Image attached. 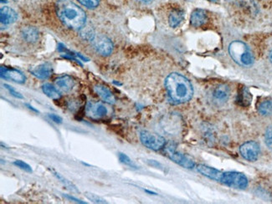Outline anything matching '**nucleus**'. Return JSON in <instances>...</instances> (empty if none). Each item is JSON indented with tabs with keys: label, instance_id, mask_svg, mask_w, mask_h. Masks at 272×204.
Segmentation results:
<instances>
[{
	"label": "nucleus",
	"instance_id": "f257e3e1",
	"mask_svg": "<svg viewBox=\"0 0 272 204\" xmlns=\"http://www.w3.org/2000/svg\"><path fill=\"white\" fill-rule=\"evenodd\" d=\"M56 11L63 24L73 29H81L86 24V13L70 0H59Z\"/></svg>",
	"mask_w": 272,
	"mask_h": 204
},
{
	"label": "nucleus",
	"instance_id": "f03ea898",
	"mask_svg": "<svg viewBox=\"0 0 272 204\" xmlns=\"http://www.w3.org/2000/svg\"><path fill=\"white\" fill-rule=\"evenodd\" d=\"M165 87L169 97L175 103H185L193 95V86L186 77L172 73L165 79Z\"/></svg>",
	"mask_w": 272,
	"mask_h": 204
},
{
	"label": "nucleus",
	"instance_id": "7ed1b4c3",
	"mask_svg": "<svg viewBox=\"0 0 272 204\" xmlns=\"http://www.w3.org/2000/svg\"><path fill=\"white\" fill-rule=\"evenodd\" d=\"M229 54L234 61L241 66H251L255 61L251 49L241 41H234L229 45Z\"/></svg>",
	"mask_w": 272,
	"mask_h": 204
},
{
	"label": "nucleus",
	"instance_id": "20e7f679",
	"mask_svg": "<svg viewBox=\"0 0 272 204\" xmlns=\"http://www.w3.org/2000/svg\"><path fill=\"white\" fill-rule=\"evenodd\" d=\"M220 183L237 189H245L248 186V179L243 173L237 172L223 173Z\"/></svg>",
	"mask_w": 272,
	"mask_h": 204
},
{
	"label": "nucleus",
	"instance_id": "39448f33",
	"mask_svg": "<svg viewBox=\"0 0 272 204\" xmlns=\"http://www.w3.org/2000/svg\"><path fill=\"white\" fill-rule=\"evenodd\" d=\"M140 140L145 147L154 150V151L160 150L165 145V139L164 137L160 135L147 132V131L141 132Z\"/></svg>",
	"mask_w": 272,
	"mask_h": 204
},
{
	"label": "nucleus",
	"instance_id": "423d86ee",
	"mask_svg": "<svg viewBox=\"0 0 272 204\" xmlns=\"http://www.w3.org/2000/svg\"><path fill=\"white\" fill-rule=\"evenodd\" d=\"M92 46L97 53L102 56H108L113 50V44L110 38L105 35L95 36L92 40Z\"/></svg>",
	"mask_w": 272,
	"mask_h": 204
},
{
	"label": "nucleus",
	"instance_id": "0eeeda50",
	"mask_svg": "<svg viewBox=\"0 0 272 204\" xmlns=\"http://www.w3.org/2000/svg\"><path fill=\"white\" fill-rule=\"evenodd\" d=\"M167 155L169 158L174 162L185 168H193L195 167V161L188 156L176 151L173 147H169L166 149Z\"/></svg>",
	"mask_w": 272,
	"mask_h": 204
},
{
	"label": "nucleus",
	"instance_id": "6e6552de",
	"mask_svg": "<svg viewBox=\"0 0 272 204\" xmlns=\"http://www.w3.org/2000/svg\"><path fill=\"white\" fill-rule=\"evenodd\" d=\"M107 108L101 102L90 101L86 106V113L89 117L97 120L107 115Z\"/></svg>",
	"mask_w": 272,
	"mask_h": 204
},
{
	"label": "nucleus",
	"instance_id": "1a4fd4ad",
	"mask_svg": "<svg viewBox=\"0 0 272 204\" xmlns=\"http://www.w3.org/2000/svg\"><path fill=\"white\" fill-rule=\"evenodd\" d=\"M241 156L248 161H254L257 160L260 154V147L255 142H248L244 143L240 148Z\"/></svg>",
	"mask_w": 272,
	"mask_h": 204
},
{
	"label": "nucleus",
	"instance_id": "9d476101",
	"mask_svg": "<svg viewBox=\"0 0 272 204\" xmlns=\"http://www.w3.org/2000/svg\"><path fill=\"white\" fill-rule=\"evenodd\" d=\"M197 171L199 173H201L202 175L207 177V178L212 179V180L217 181L219 182L221 181L222 175L223 173L220 171L217 170L215 168H210V167L206 166L204 164H200L198 165Z\"/></svg>",
	"mask_w": 272,
	"mask_h": 204
},
{
	"label": "nucleus",
	"instance_id": "9b49d317",
	"mask_svg": "<svg viewBox=\"0 0 272 204\" xmlns=\"http://www.w3.org/2000/svg\"><path fill=\"white\" fill-rule=\"evenodd\" d=\"M230 96V91L226 85H219L218 87H215L213 92V97L214 101L218 103L222 104L226 102Z\"/></svg>",
	"mask_w": 272,
	"mask_h": 204
},
{
	"label": "nucleus",
	"instance_id": "f8f14e48",
	"mask_svg": "<svg viewBox=\"0 0 272 204\" xmlns=\"http://www.w3.org/2000/svg\"><path fill=\"white\" fill-rule=\"evenodd\" d=\"M1 76L5 79H12L18 83H24L25 81V76L19 70L15 69H8L7 67H1Z\"/></svg>",
	"mask_w": 272,
	"mask_h": 204
},
{
	"label": "nucleus",
	"instance_id": "ddd939ff",
	"mask_svg": "<svg viewBox=\"0 0 272 204\" xmlns=\"http://www.w3.org/2000/svg\"><path fill=\"white\" fill-rule=\"evenodd\" d=\"M30 71H31V74L37 78L45 79L51 76L53 72V68L50 64L46 63V64H41L36 67L33 68Z\"/></svg>",
	"mask_w": 272,
	"mask_h": 204
},
{
	"label": "nucleus",
	"instance_id": "4468645a",
	"mask_svg": "<svg viewBox=\"0 0 272 204\" xmlns=\"http://www.w3.org/2000/svg\"><path fill=\"white\" fill-rule=\"evenodd\" d=\"M17 14L15 10L10 7L1 8L0 10V20L3 24H11L17 20Z\"/></svg>",
	"mask_w": 272,
	"mask_h": 204
},
{
	"label": "nucleus",
	"instance_id": "2eb2a0df",
	"mask_svg": "<svg viewBox=\"0 0 272 204\" xmlns=\"http://www.w3.org/2000/svg\"><path fill=\"white\" fill-rule=\"evenodd\" d=\"M95 92L105 102L108 104L116 103V98L113 96V94L111 93L106 87L98 85L94 87Z\"/></svg>",
	"mask_w": 272,
	"mask_h": 204
},
{
	"label": "nucleus",
	"instance_id": "dca6fc26",
	"mask_svg": "<svg viewBox=\"0 0 272 204\" xmlns=\"http://www.w3.org/2000/svg\"><path fill=\"white\" fill-rule=\"evenodd\" d=\"M207 14L205 10H195L191 15L190 23L193 27H201L207 22Z\"/></svg>",
	"mask_w": 272,
	"mask_h": 204
},
{
	"label": "nucleus",
	"instance_id": "f3484780",
	"mask_svg": "<svg viewBox=\"0 0 272 204\" xmlns=\"http://www.w3.org/2000/svg\"><path fill=\"white\" fill-rule=\"evenodd\" d=\"M56 85L60 91L68 92L71 91V89L74 87L75 81L69 75H62V76L59 77L56 79Z\"/></svg>",
	"mask_w": 272,
	"mask_h": 204
},
{
	"label": "nucleus",
	"instance_id": "a211bd4d",
	"mask_svg": "<svg viewBox=\"0 0 272 204\" xmlns=\"http://www.w3.org/2000/svg\"><path fill=\"white\" fill-rule=\"evenodd\" d=\"M21 34L24 40L29 43H34L39 39V31L34 27H24V29H22Z\"/></svg>",
	"mask_w": 272,
	"mask_h": 204
},
{
	"label": "nucleus",
	"instance_id": "6ab92c4d",
	"mask_svg": "<svg viewBox=\"0 0 272 204\" xmlns=\"http://www.w3.org/2000/svg\"><path fill=\"white\" fill-rule=\"evenodd\" d=\"M184 19V12L181 10H174L170 13L169 17V25L172 28L178 26Z\"/></svg>",
	"mask_w": 272,
	"mask_h": 204
},
{
	"label": "nucleus",
	"instance_id": "aec40b11",
	"mask_svg": "<svg viewBox=\"0 0 272 204\" xmlns=\"http://www.w3.org/2000/svg\"><path fill=\"white\" fill-rule=\"evenodd\" d=\"M44 93L46 94V96L53 100H58L61 97V94L59 92L58 90L56 89V87L51 86L50 84L44 85L42 87Z\"/></svg>",
	"mask_w": 272,
	"mask_h": 204
},
{
	"label": "nucleus",
	"instance_id": "412c9836",
	"mask_svg": "<svg viewBox=\"0 0 272 204\" xmlns=\"http://www.w3.org/2000/svg\"><path fill=\"white\" fill-rule=\"evenodd\" d=\"M80 35L83 39L92 41L95 38V31L92 27L89 25H84L80 29Z\"/></svg>",
	"mask_w": 272,
	"mask_h": 204
},
{
	"label": "nucleus",
	"instance_id": "4be33fe9",
	"mask_svg": "<svg viewBox=\"0 0 272 204\" xmlns=\"http://www.w3.org/2000/svg\"><path fill=\"white\" fill-rule=\"evenodd\" d=\"M50 170L54 173V175L56 176V178H58L59 180H60L65 187H67L68 189L71 190L73 192H79V190L77 189V187H75L70 181L67 180L66 178H65L63 176L60 175V173H57L56 170H54V169H50Z\"/></svg>",
	"mask_w": 272,
	"mask_h": 204
},
{
	"label": "nucleus",
	"instance_id": "5701e85b",
	"mask_svg": "<svg viewBox=\"0 0 272 204\" xmlns=\"http://www.w3.org/2000/svg\"><path fill=\"white\" fill-rule=\"evenodd\" d=\"M258 111L263 115H272V101H263L258 107Z\"/></svg>",
	"mask_w": 272,
	"mask_h": 204
},
{
	"label": "nucleus",
	"instance_id": "b1692460",
	"mask_svg": "<svg viewBox=\"0 0 272 204\" xmlns=\"http://www.w3.org/2000/svg\"><path fill=\"white\" fill-rule=\"evenodd\" d=\"M239 102L242 106H249L251 104V96L248 90L244 88L242 92L239 95Z\"/></svg>",
	"mask_w": 272,
	"mask_h": 204
},
{
	"label": "nucleus",
	"instance_id": "393cba45",
	"mask_svg": "<svg viewBox=\"0 0 272 204\" xmlns=\"http://www.w3.org/2000/svg\"><path fill=\"white\" fill-rule=\"evenodd\" d=\"M85 196L92 202H95V203H106V201L103 199L102 197H99L98 195L94 194L92 192H86Z\"/></svg>",
	"mask_w": 272,
	"mask_h": 204
},
{
	"label": "nucleus",
	"instance_id": "a878e982",
	"mask_svg": "<svg viewBox=\"0 0 272 204\" xmlns=\"http://www.w3.org/2000/svg\"><path fill=\"white\" fill-rule=\"evenodd\" d=\"M78 2L87 9H96L99 5L100 0H78Z\"/></svg>",
	"mask_w": 272,
	"mask_h": 204
},
{
	"label": "nucleus",
	"instance_id": "bb28decb",
	"mask_svg": "<svg viewBox=\"0 0 272 204\" xmlns=\"http://www.w3.org/2000/svg\"><path fill=\"white\" fill-rule=\"evenodd\" d=\"M14 165L20 168L22 170L25 171L27 173H32L31 167L29 166V164H27L26 162L21 161V160H17L14 162Z\"/></svg>",
	"mask_w": 272,
	"mask_h": 204
},
{
	"label": "nucleus",
	"instance_id": "cd10ccee",
	"mask_svg": "<svg viewBox=\"0 0 272 204\" xmlns=\"http://www.w3.org/2000/svg\"><path fill=\"white\" fill-rule=\"evenodd\" d=\"M119 159L123 164L128 166L132 167V168H136L135 164H133V161L129 158V156H127L126 154L120 153L119 154Z\"/></svg>",
	"mask_w": 272,
	"mask_h": 204
},
{
	"label": "nucleus",
	"instance_id": "c85d7f7f",
	"mask_svg": "<svg viewBox=\"0 0 272 204\" xmlns=\"http://www.w3.org/2000/svg\"><path fill=\"white\" fill-rule=\"evenodd\" d=\"M265 141L267 147L272 149V127H269L265 132Z\"/></svg>",
	"mask_w": 272,
	"mask_h": 204
},
{
	"label": "nucleus",
	"instance_id": "c756f323",
	"mask_svg": "<svg viewBox=\"0 0 272 204\" xmlns=\"http://www.w3.org/2000/svg\"><path fill=\"white\" fill-rule=\"evenodd\" d=\"M5 87H6V88L9 90V92H10V93L12 94L13 96H15V97H16V98H23V96H22L19 93V92H16V91H15V90L13 89V88H11L10 86H8V85H5Z\"/></svg>",
	"mask_w": 272,
	"mask_h": 204
},
{
	"label": "nucleus",
	"instance_id": "7c9ffc66",
	"mask_svg": "<svg viewBox=\"0 0 272 204\" xmlns=\"http://www.w3.org/2000/svg\"><path fill=\"white\" fill-rule=\"evenodd\" d=\"M49 117L51 118V120H53V121H55V123H59V124L62 123V118L60 117V116H59V115H55V114L49 115Z\"/></svg>",
	"mask_w": 272,
	"mask_h": 204
},
{
	"label": "nucleus",
	"instance_id": "2f4dec72",
	"mask_svg": "<svg viewBox=\"0 0 272 204\" xmlns=\"http://www.w3.org/2000/svg\"><path fill=\"white\" fill-rule=\"evenodd\" d=\"M65 197L68 198V199L72 200L74 202H78V203H87V202H82L81 200L77 199V198H75V197H72V196H70V195H65Z\"/></svg>",
	"mask_w": 272,
	"mask_h": 204
},
{
	"label": "nucleus",
	"instance_id": "473e14b6",
	"mask_svg": "<svg viewBox=\"0 0 272 204\" xmlns=\"http://www.w3.org/2000/svg\"><path fill=\"white\" fill-rule=\"evenodd\" d=\"M139 2L143 3V4H149L152 2V0H138Z\"/></svg>",
	"mask_w": 272,
	"mask_h": 204
},
{
	"label": "nucleus",
	"instance_id": "72a5a7b5",
	"mask_svg": "<svg viewBox=\"0 0 272 204\" xmlns=\"http://www.w3.org/2000/svg\"><path fill=\"white\" fill-rule=\"evenodd\" d=\"M269 58H270V62L272 63V49L271 51H270V55H269Z\"/></svg>",
	"mask_w": 272,
	"mask_h": 204
},
{
	"label": "nucleus",
	"instance_id": "f704fd0d",
	"mask_svg": "<svg viewBox=\"0 0 272 204\" xmlns=\"http://www.w3.org/2000/svg\"><path fill=\"white\" fill-rule=\"evenodd\" d=\"M209 1H210V2H218V1H219V0H209Z\"/></svg>",
	"mask_w": 272,
	"mask_h": 204
}]
</instances>
